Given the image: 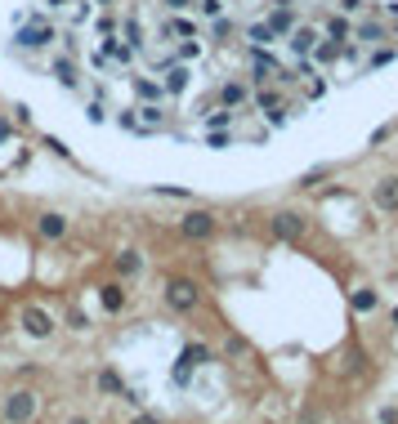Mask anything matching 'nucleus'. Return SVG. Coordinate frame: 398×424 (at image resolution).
<instances>
[{
	"instance_id": "9",
	"label": "nucleus",
	"mask_w": 398,
	"mask_h": 424,
	"mask_svg": "<svg viewBox=\"0 0 398 424\" xmlns=\"http://www.w3.org/2000/svg\"><path fill=\"white\" fill-rule=\"evenodd\" d=\"M371 205H376V210H398V175L380 179V184L371 188Z\"/></svg>"
},
{
	"instance_id": "3",
	"label": "nucleus",
	"mask_w": 398,
	"mask_h": 424,
	"mask_svg": "<svg viewBox=\"0 0 398 424\" xmlns=\"http://www.w3.org/2000/svg\"><path fill=\"white\" fill-rule=\"evenodd\" d=\"M36 393H27V389H18V393H9V402H5V420L9 424H27V420H36Z\"/></svg>"
},
{
	"instance_id": "21",
	"label": "nucleus",
	"mask_w": 398,
	"mask_h": 424,
	"mask_svg": "<svg viewBox=\"0 0 398 424\" xmlns=\"http://www.w3.org/2000/svg\"><path fill=\"white\" fill-rule=\"evenodd\" d=\"M135 94H139V99H148V103H157V99H161L166 90H161V85H157V81H143V76H139V81H135Z\"/></svg>"
},
{
	"instance_id": "2",
	"label": "nucleus",
	"mask_w": 398,
	"mask_h": 424,
	"mask_svg": "<svg viewBox=\"0 0 398 424\" xmlns=\"http://www.w3.org/2000/svg\"><path fill=\"white\" fill-rule=\"evenodd\" d=\"M197 299H201V290H197V282H188V277H175V282L166 286V304L175 313H192Z\"/></svg>"
},
{
	"instance_id": "4",
	"label": "nucleus",
	"mask_w": 398,
	"mask_h": 424,
	"mask_svg": "<svg viewBox=\"0 0 398 424\" xmlns=\"http://www.w3.org/2000/svg\"><path fill=\"white\" fill-rule=\"evenodd\" d=\"M269 224H273V237H282V241H300V237L309 233L305 214H296V210H277Z\"/></svg>"
},
{
	"instance_id": "29",
	"label": "nucleus",
	"mask_w": 398,
	"mask_h": 424,
	"mask_svg": "<svg viewBox=\"0 0 398 424\" xmlns=\"http://www.w3.org/2000/svg\"><path fill=\"white\" fill-rule=\"evenodd\" d=\"M322 175H327V165H318V170H309V175L305 179H300V188H318V179Z\"/></svg>"
},
{
	"instance_id": "1",
	"label": "nucleus",
	"mask_w": 398,
	"mask_h": 424,
	"mask_svg": "<svg viewBox=\"0 0 398 424\" xmlns=\"http://www.w3.org/2000/svg\"><path fill=\"white\" fill-rule=\"evenodd\" d=\"M54 36H58V32H54V22L41 14V18H32L27 27H22V32L14 36V45H18V50H45V45L54 41Z\"/></svg>"
},
{
	"instance_id": "14",
	"label": "nucleus",
	"mask_w": 398,
	"mask_h": 424,
	"mask_svg": "<svg viewBox=\"0 0 398 424\" xmlns=\"http://www.w3.org/2000/svg\"><path fill=\"white\" fill-rule=\"evenodd\" d=\"M340 54H345V45L327 36V41H318V45H313V54H309V58H313V63H336Z\"/></svg>"
},
{
	"instance_id": "5",
	"label": "nucleus",
	"mask_w": 398,
	"mask_h": 424,
	"mask_svg": "<svg viewBox=\"0 0 398 424\" xmlns=\"http://www.w3.org/2000/svg\"><path fill=\"white\" fill-rule=\"evenodd\" d=\"M179 233H184L188 241H206L215 233V214L211 210H188L184 219H179Z\"/></svg>"
},
{
	"instance_id": "28",
	"label": "nucleus",
	"mask_w": 398,
	"mask_h": 424,
	"mask_svg": "<svg viewBox=\"0 0 398 424\" xmlns=\"http://www.w3.org/2000/svg\"><path fill=\"white\" fill-rule=\"evenodd\" d=\"M228 121H233V112H211V116H206V125H211V130H224Z\"/></svg>"
},
{
	"instance_id": "10",
	"label": "nucleus",
	"mask_w": 398,
	"mask_h": 424,
	"mask_svg": "<svg viewBox=\"0 0 398 424\" xmlns=\"http://www.w3.org/2000/svg\"><path fill=\"white\" fill-rule=\"evenodd\" d=\"M36 233H41L45 241H63L67 237V219H63V214H41V219H36Z\"/></svg>"
},
{
	"instance_id": "20",
	"label": "nucleus",
	"mask_w": 398,
	"mask_h": 424,
	"mask_svg": "<svg viewBox=\"0 0 398 424\" xmlns=\"http://www.w3.org/2000/svg\"><path fill=\"white\" fill-rule=\"evenodd\" d=\"M121 36H126V45H130V50H143V32H139V18H126V22H121Z\"/></svg>"
},
{
	"instance_id": "15",
	"label": "nucleus",
	"mask_w": 398,
	"mask_h": 424,
	"mask_svg": "<svg viewBox=\"0 0 398 424\" xmlns=\"http://www.w3.org/2000/svg\"><path fill=\"white\" fill-rule=\"evenodd\" d=\"M246 41L256 45V50H269V45L277 41V32L269 27V22H251V27H246Z\"/></svg>"
},
{
	"instance_id": "22",
	"label": "nucleus",
	"mask_w": 398,
	"mask_h": 424,
	"mask_svg": "<svg viewBox=\"0 0 398 424\" xmlns=\"http://www.w3.org/2000/svg\"><path fill=\"white\" fill-rule=\"evenodd\" d=\"M63 14L72 18V27H77V22H86V18H90V0H67Z\"/></svg>"
},
{
	"instance_id": "34",
	"label": "nucleus",
	"mask_w": 398,
	"mask_h": 424,
	"mask_svg": "<svg viewBox=\"0 0 398 424\" xmlns=\"http://www.w3.org/2000/svg\"><path fill=\"white\" fill-rule=\"evenodd\" d=\"M67 424H90V420H86V416H77V420H67Z\"/></svg>"
},
{
	"instance_id": "17",
	"label": "nucleus",
	"mask_w": 398,
	"mask_h": 424,
	"mask_svg": "<svg viewBox=\"0 0 398 424\" xmlns=\"http://www.w3.org/2000/svg\"><path fill=\"white\" fill-rule=\"evenodd\" d=\"M99 304H103L107 313H121V304H126L121 286H117V282H112V286H103V290H99Z\"/></svg>"
},
{
	"instance_id": "18",
	"label": "nucleus",
	"mask_w": 398,
	"mask_h": 424,
	"mask_svg": "<svg viewBox=\"0 0 398 424\" xmlns=\"http://www.w3.org/2000/svg\"><path fill=\"white\" fill-rule=\"evenodd\" d=\"M166 36H184V41H192V36H197V22L179 14V18H171V22H166Z\"/></svg>"
},
{
	"instance_id": "16",
	"label": "nucleus",
	"mask_w": 398,
	"mask_h": 424,
	"mask_svg": "<svg viewBox=\"0 0 398 424\" xmlns=\"http://www.w3.org/2000/svg\"><path fill=\"white\" fill-rule=\"evenodd\" d=\"M349 304H354V313H376V304H380V295L376 290H354V299H349Z\"/></svg>"
},
{
	"instance_id": "12",
	"label": "nucleus",
	"mask_w": 398,
	"mask_h": 424,
	"mask_svg": "<svg viewBox=\"0 0 398 424\" xmlns=\"http://www.w3.org/2000/svg\"><path fill=\"white\" fill-rule=\"evenodd\" d=\"M54 81L58 85H67V90H77V58H72V54H63V58H54Z\"/></svg>"
},
{
	"instance_id": "8",
	"label": "nucleus",
	"mask_w": 398,
	"mask_h": 424,
	"mask_svg": "<svg viewBox=\"0 0 398 424\" xmlns=\"http://www.w3.org/2000/svg\"><path fill=\"white\" fill-rule=\"evenodd\" d=\"M318 41H322L318 27H291V32H286V45H291V54H296V58H309Z\"/></svg>"
},
{
	"instance_id": "35",
	"label": "nucleus",
	"mask_w": 398,
	"mask_h": 424,
	"mask_svg": "<svg viewBox=\"0 0 398 424\" xmlns=\"http://www.w3.org/2000/svg\"><path fill=\"white\" fill-rule=\"evenodd\" d=\"M94 5H103V9H107V5H112V0H94Z\"/></svg>"
},
{
	"instance_id": "26",
	"label": "nucleus",
	"mask_w": 398,
	"mask_h": 424,
	"mask_svg": "<svg viewBox=\"0 0 398 424\" xmlns=\"http://www.w3.org/2000/svg\"><path fill=\"white\" fill-rule=\"evenodd\" d=\"M117 268H121V273L130 277V273H139L143 264H139V254H135V250H121V259H117Z\"/></svg>"
},
{
	"instance_id": "7",
	"label": "nucleus",
	"mask_w": 398,
	"mask_h": 424,
	"mask_svg": "<svg viewBox=\"0 0 398 424\" xmlns=\"http://www.w3.org/2000/svg\"><path fill=\"white\" fill-rule=\"evenodd\" d=\"M22 331H27L32 339H50L54 335V317H50V313H45V308H22Z\"/></svg>"
},
{
	"instance_id": "11",
	"label": "nucleus",
	"mask_w": 398,
	"mask_h": 424,
	"mask_svg": "<svg viewBox=\"0 0 398 424\" xmlns=\"http://www.w3.org/2000/svg\"><path fill=\"white\" fill-rule=\"evenodd\" d=\"M188 81H192V71H188L184 63H171V67H166L161 90H166V94H184V90H188Z\"/></svg>"
},
{
	"instance_id": "23",
	"label": "nucleus",
	"mask_w": 398,
	"mask_h": 424,
	"mask_svg": "<svg viewBox=\"0 0 398 424\" xmlns=\"http://www.w3.org/2000/svg\"><path fill=\"white\" fill-rule=\"evenodd\" d=\"M99 389H103V393H121V397H126V384H121V375H117V371H103V375H99Z\"/></svg>"
},
{
	"instance_id": "24",
	"label": "nucleus",
	"mask_w": 398,
	"mask_h": 424,
	"mask_svg": "<svg viewBox=\"0 0 398 424\" xmlns=\"http://www.w3.org/2000/svg\"><path fill=\"white\" fill-rule=\"evenodd\" d=\"M197 14H201V18H211V22H215V18H220V14H224V0H197Z\"/></svg>"
},
{
	"instance_id": "33",
	"label": "nucleus",
	"mask_w": 398,
	"mask_h": 424,
	"mask_svg": "<svg viewBox=\"0 0 398 424\" xmlns=\"http://www.w3.org/2000/svg\"><path fill=\"white\" fill-rule=\"evenodd\" d=\"M130 424H161V420H152V416H135Z\"/></svg>"
},
{
	"instance_id": "31",
	"label": "nucleus",
	"mask_w": 398,
	"mask_h": 424,
	"mask_svg": "<svg viewBox=\"0 0 398 424\" xmlns=\"http://www.w3.org/2000/svg\"><path fill=\"white\" fill-rule=\"evenodd\" d=\"M340 9H345V14H358V9H363V0H340Z\"/></svg>"
},
{
	"instance_id": "36",
	"label": "nucleus",
	"mask_w": 398,
	"mask_h": 424,
	"mask_svg": "<svg viewBox=\"0 0 398 424\" xmlns=\"http://www.w3.org/2000/svg\"><path fill=\"white\" fill-rule=\"evenodd\" d=\"M394 322H398V308H394Z\"/></svg>"
},
{
	"instance_id": "27",
	"label": "nucleus",
	"mask_w": 398,
	"mask_h": 424,
	"mask_svg": "<svg viewBox=\"0 0 398 424\" xmlns=\"http://www.w3.org/2000/svg\"><path fill=\"white\" fill-rule=\"evenodd\" d=\"M327 36L331 41H349V22L345 18H327Z\"/></svg>"
},
{
	"instance_id": "13",
	"label": "nucleus",
	"mask_w": 398,
	"mask_h": 424,
	"mask_svg": "<svg viewBox=\"0 0 398 424\" xmlns=\"http://www.w3.org/2000/svg\"><path fill=\"white\" fill-rule=\"evenodd\" d=\"M269 27H273L277 36H286V32L296 27V9H291V5H282V0H277V9L269 14Z\"/></svg>"
},
{
	"instance_id": "32",
	"label": "nucleus",
	"mask_w": 398,
	"mask_h": 424,
	"mask_svg": "<svg viewBox=\"0 0 398 424\" xmlns=\"http://www.w3.org/2000/svg\"><path fill=\"white\" fill-rule=\"evenodd\" d=\"M166 5H171V9H179V14H184V9L192 5V0H166Z\"/></svg>"
},
{
	"instance_id": "6",
	"label": "nucleus",
	"mask_w": 398,
	"mask_h": 424,
	"mask_svg": "<svg viewBox=\"0 0 398 424\" xmlns=\"http://www.w3.org/2000/svg\"><path fill=\"white\" fill-rule=\"evenodd\" d=\"M201 362H211V348L206 344H188L184 353H179V362H175V384H188V375H192V367H201Z\"/></svg>"
},
{
	"instance_id": "19",
	"label": "nucleus",
	"mask_w": 398,
	"mask_h": 424,
	"mask_svg": "<svg viewBox=\"0 0 398 424\" xmlns=\"http://www.w3.org/2000/svg\"><path fill=\"white\" fill-rule=\"evenodd\" d=\"M220 103L224 107H237V103H246V85H237V81H228L224 90H220Z\"/></svg>"
},
{
	"instance_id": "30",
	"label": "nucleus",
	"mask_w": 398,
	"mask_h": 424,
	"mask_svg": "<svg viewBox=\"0 0 398 424\" xmlns=\"http://www.w3.org/2000/svg\"><path fill=\"white\" fill-rule=\"evenodd\" d=\"M376 36H380V27H371V22H363V27H358V41H367V45H371Z\"/></svg>"
},
{
	"instance_id": "25",
	"label": "nucleus",
	"mask_w": 398,
	"mask_h": 424,
	"mask_svg": "<svg viewBox=\"0 0 398 424\" xmlns=\"http://www.w3.org/2000/svg\"><path fill=\"white\" fill-rule=\"evenodd\" d=\"M197 54H201V41H197V36H192V41H184V45L175 50V58H179V63H188V58H197Z\"/></svg>"
}]
</instances>
